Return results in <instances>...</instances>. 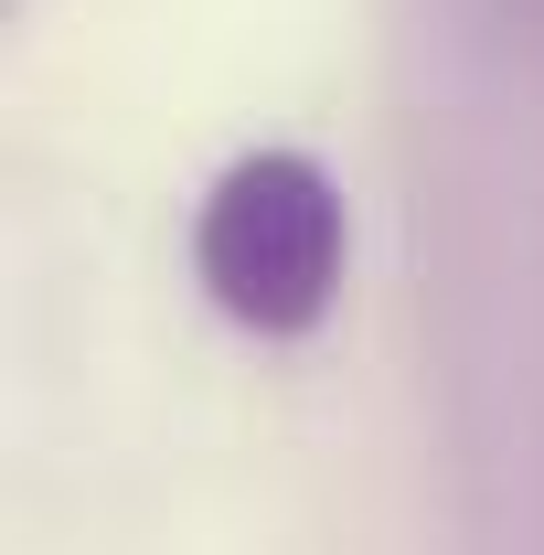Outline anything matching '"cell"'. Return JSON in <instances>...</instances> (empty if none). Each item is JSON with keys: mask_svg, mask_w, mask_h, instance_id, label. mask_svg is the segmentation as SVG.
<instances>
[{"mask_svg": "<svg viewBox=\"0 0 544 555\" xmlns=\"http://www.w3.org/2000/svg\"><path fill=\"white\" fill-rule=\"evenodd\" d=\"M193 268L204 288L257 321V332H310L341 288V193L321 160L299 150H257L213 182L204 224H193Z\"/></svg>", "mask_w": 544, "mask_h": 555, "instance_id": "6da1fadb", "label": "cell"}]
</instances>
